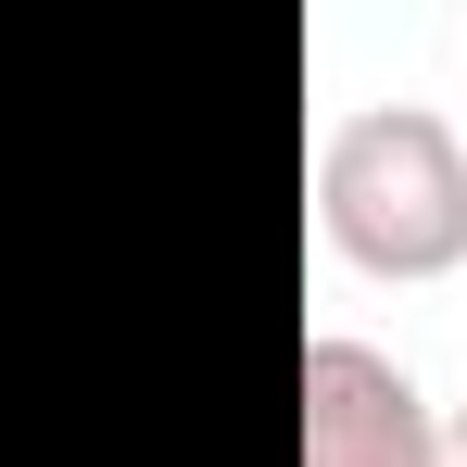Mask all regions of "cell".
I'll return each mask as SVG.
<instances>
[{"label": "cell", "mask_w": 467, "mask_h": 467, "mask_svg": "<svg viewBox=\"0 0 467 467\" xmlns=\"http://www.w3.org/2000/svg\"><path fill=\"white\" fill-rule=\"evenodd\" d=\"M316 240L367 278H455L467 265V140L430 101H367L316 140Z\"/></svg>", "instance_id": "1"}, {"label": "cell", "mask_w": 467, "mask_h": 467, "mask_svg": "<svg viewBox=\"0 0 467 467\" xmlns=\"http://www.w3.org/2000/svg\"><path fill=\"white\" fill-rule=\"evenodd\" d=\"M304 467H442V404L379 341L316 328L304 341Z\"/></svg>", "instance_id": "2"}, {"label": "cell", "mask_w": 467, "mask_h": 467, "mask_svg": "<svg viewBox=\"0 0 467 467\" xmlns=\"http://www.w3.org/2000/svg\"><path fill=\"white\" fill-rule=\"evenodd\" d=\"M442 467H467V417H442Z\"/></svg>", "instance_id": "3"}]
</instances>
